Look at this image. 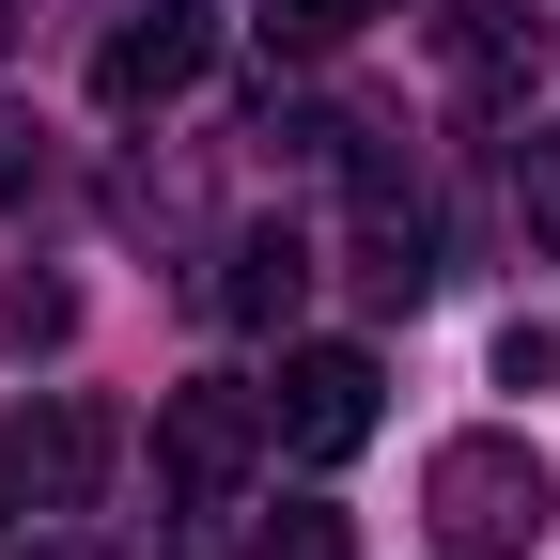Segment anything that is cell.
<instances>
[{
    "label": "cell",
    "mask_w": 560,
    "mask_h": 560,
    "mask_svg": "<svg viewBox=\"0 0 560 560\" xmlns=\"http://www.w3.org/2000/svg\"><path fill=\"white\" fill-rule=\"evenodd\" d=\"M374 359H359V342H296V359H280V389H265V436L280 452H296V467H342V452H359L374 436Z\"/></svg>",
    "instance_id": "obj_4"
},
{
    "label": "cell",
    "mask_w": 560,
    "mask_h": 560,
    "mask_svg": "<svg viewBox=\"0 0 560 560\" xmlns=\"http://www.w3.org/2000/svg\"><path fill=\"white\" fill-rule=\"evenodd\" d=\"M545 374H560V327L514 312V327H499V389H545Z\"/></svg>",
    "instance_id": "obj_10"
},
{
    "label": "cell",
    "mask_w": 560,
    "mask_h": 560,
    "mask_svg": "<svg viewBox=\"0 0 560 560\" xmlns=\"http://www.w3.org/2000/svg\"><path fill=\"white\" fill-rule=\"evenodd\" d=\"M420 514H436V560H529L545 514H560V482H545V452L514 420H467V436L420 452Z\"/></svg>",
    "instance_id": "obj_1"
},
{
    "label": "cell",
    "mask_w": 560,
    "mask_h": 560,
    "mask_svg": "<svg viewBox=\"0 0 560 560\" xmlns=\"http://www.w3.org/2000/svg\"><path fill=\"white\" fill-rule=\"evenodd\" d=\"M0 327H16V359H32V342H62V327H79V296H62V280H32V265H16V280H0Z\"/></svg>",
    "instance_id": "obj_9"
},
{
    "label": "cell",
    "mask_w": 560,
    "mask_h": 560,
    "mask_svg": "<svg viewBox=\"0 0 560 560\" xmlns=\"http://www.w3.org/2000/svg\"><path fill=\"white\" fill-rule=\"evenodd\" d=\"M514 47H529V0H452V79H467V94H499Z\"/></svg>",
    "instance_id": "obj_7"
},
{
    "label": "cell",
    "mask_w": 560,
    "mask_h": 560,
    "mask_svg": "<svg viewBox=\"0 0 560 560\" xmlns=\"http://www.w3.org/2000/svg\"><path fill=\"white\" fill-rule=\"evenodd\" d=\"M94 467H109V405L94 389H47V405L0 420V499H16V514H79Z\"/></svg>",
    "instance_id": "obj_3"
},
{
    "label": "cell",
    "mask_w": 560,
    "mask_h": 560,
    "mask_svg": "<svg viewBox=\"0 0 560 560\" xmlns=\"http://www.w3.org/2000/svg\"><path fill=\"white\" fill-rule=\"evenodd\" d=\"M296 296H312V249L280 234V219H265V234H234V280H219V312H234V327H280Z\"/></svg>",
    "instance_id": "obj_6"
},
{
    "label": "cell",
    "mask_w": 560,
    "mask_h": 560,
    "mask_svg": "<svg viewBox=\"0 0 560 560\" xmlns=\"http://www.w3.org/2000/svg\"><path fill=\"white\" fill-rule=\"evenodd\" d=\"M0 187H16V140H0Z\"/></svg>",
    "instance_id": "obj_12"
},
{
    "label": "cell",
    "mask_w": 560,
    "mask_h": 560,
    "mask_svg": "<svg viewBox=\"0 0 560 560\" xmlns=\"http://www.w3.org/2000/svg\"><path fill=\"white\" fill-rule=\"evenodd\" d=\"M265 560H359V545H342V514H280V529H265Z\"/></svg>",
    "instance_id": "obj_11"
},
{
    "label": "cell",
    "mask_w": 560,
    "mask_h": 560,
    "mask_svg": "<svg viewBox=\"0 0 560 560\" xmlns=\"http://www.w3.org/2000/svg\"><path fill=\"white\" fill-rule=\"evenodd\" d=\"M249 467H265V389H219V374H202V389L156 405V482H172L187 514H219Z\"/></svg>",
    "instance_id": "obj_2"
},
{
    "label": "cell",
    "mask_w": 560,
    "mask_h": 560,
    "mask_svg": "<svg viewBox=\"0 0 560 560\" xmlns=\"http://www.w3.org/2000/svg\"><path fill=\"white\" fill-rule=\"evenodd\" d=\"M187 79H202V16H187V0H156V16H125L94 47V109H172Z\"/></svg>",
    "instance_id": "obj_5"
},
{
    "label": "cell",
    "mask_w": 560,
    "mask_h": 560,
    "mask_svg": "<svg viewBox=\"0 0 560 560\" xmlns=\"http://www.w3.org/2000/svg\"><path fill=\"white\" fill-rule=\"evenodd\" d=\"M359 16H374V0H265V47H280V62H327Z\"/></svg>",
    "instance_id": "obj_8"
}]
</instances>
